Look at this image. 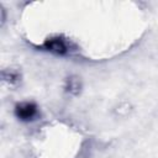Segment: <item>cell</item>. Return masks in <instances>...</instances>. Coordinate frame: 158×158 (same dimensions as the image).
<instances>
[{"instance_id": "obj_1", "label": "cell", "mask_w": 158, "mask_h": 158, "mask_svg": "<svg viewBox=\"0 0 158 158\" xmlns=\"http://www.w3.org/2000/svg\"><path fill=\"white\" fill-rule=\"evenodd\" d=\"M36 114V106L32 104H23L16 109V115L22 120H30Z\"/></svg>"}, {"instance_id": "obj_2", "label": "cell", "mask_w": 158, "mask_h": 158, "mask_svg": "<svg viewBox=\"0 0 158 158\" xmlns=\"http://www.w3.org/2000/svg\"><path fill=\"white\" fill-rule=\"evenodd\" d=\"M46 46H47L48 49H51L52 52H56V53H63V52H65V44L60 40H49L46 43Z\"/></svg>"}]
</instances>
